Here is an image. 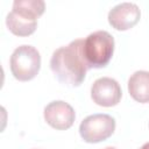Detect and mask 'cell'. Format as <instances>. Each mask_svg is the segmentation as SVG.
<instances>
[{
    "label": "cell",
    "instance_id": "1",
    "mask_svg": "<svg viewBox=\"0 0 149 149\" xmlns=\"http://www.w3.org/2000/svg\"><path fill=\"white\" fill-rule=\"evenodd\" d=\"M84 40L78 38L54 51L50 59V68L55 77L65 85L79 86L90 70L83 51Z\"/></svg>",
    "mask_w": 149,
    "mask_h": 149
},
{
    "label": "cell",
    "instance_id": "2",
    "mask_svg": "<svg viewBox=\"0 0 149 149\" xmlns=\"http://www.w3.org/2000/svg\"><path fill=\"white\" fill-rule=\"evenodd\" d=\"M84 57L90 69L105 68L114 52V38L106 30H98L84 40Z\"/></svg>",
    "mask_w": 149,
    "mask_h": 149
},
{
    "label": "cell",
    "instance_id": "3",
    "mask_svg": "<svg viewBox=\"0 0 149 149\" xmlns=\"http://www.w3.org/2000/svg\"><path fill=\"white\" fill-rule=\"evenodd\" d=\"M12 74L20 81H28L36 77L41 68V56L33 45H20L10 56Z\"/></svg>",
    "mask_w": 149,
    "mask_h": 149
},
{
    "label": "cell",
    "instance_id": "4",
    "mask_svg": "<svg viewBox=\"0 0 149 149\" xmlns=\"http://www.w3.org/2000/svg\"><path fill=\"white\" fill-rule=\"evenodd\" d=\"M115 130V120L108 114H92L86 116L80 126L79 134L87 143H98L107 140Z\"/></svg>",
    "mask_w": 149,
    "mask_h": 149
},
{
    "label": "cell",
    "instance_id": "5",
    "mask_svg": "<svg viewBox=\"0 0 149 149\" xmlns=\"http://www.w3.org/2000/svg\"><path fill=\"white\" fill-rule=\"evenodd\" d=\"M122 91L119 83L109 77H102L97 79L91 87L92 100L102 107H112L119 104L121 100Z\"/></svg>",
    "mask_w": 149,
    "mask_h": 149
},
{
    "label": "cell",
    "instance_id": "6",
    "mask_svg": "<svg viewBox=\"0 0 149 149\" xmlns=\"http://www.w3.org/2000/svg\"><path fill=\"white\" fill-rule=\"evenodd\" d=\"M76 119V113L71 105L63 100L49 102L44 108V120L55 129H69Z\"/></svg>",
    "mask_w": 149,
    "mask_h": 149
},
{
    "label": "cell",
    "instance_id": "7",
    "mask_svg": "<svg viewBox=\"0 0 149 149\" xmlns=\"http://www.w3.org/2000/svg\"><path fill=\"white\" fill-rule=\"evenodd\" d=\"M140 8L133 2L119 3L108 13V22L116 30H127L133 28L140 21Z\"/></svg>",
    "mask_w": 149,
    "mask_h": 149
},
{
    "label": "cell",
    "instance_id": "8",
    "mask_svg": "<svg viewBox=\"0 0 149 149\" xmlns=\"http://www.w3.org/2000/svg\"><path fill=\"white\" fill-rule=\"evenodd\" d=\"M7 28L17 36H29L37 27V17L20 9H12L6 17Z\"/></svg>",
    "mask_w": 149,
    "mask_h": 149
},
{
    "label": "cell",
    "instance_id": "9",
    "mask_svg": "<svg viewBox=\"0 0 149 149\" xmlns=\"http://www.w3.org/2000/svg\"><path fill=\"white\" fill-rule=\"evenodd\" d=\"M128 92L137 102H149V71H136L128 80Z\"/></svg>",
    "mask_w": 149,
    "mask_h": 149
},
{
    "label": "cell",
    "instance_id": "10",
    "mask_svg": "<svg viewBox=\"0 0 149 149\" xmlns=\"http://www.w3.org/2000/svg\"><path fill=\"white\" fill-rule=\"evenodd\" d=\"M13 9H20L40 17L44 13L45 3L42 0H15L13 3Z\"/></svg>",
    "mask_w": 149,
    "mask_h": 149
},
{
    "label": "cell",
    "instance_id": "11",
    "mask_svg": "<svg viewBox=\"0 0 149 149\" xmlns=\"http://www.w3.org/2000/svg\"><path fill=\"white\" fill-rule=\"evenodd\" d=\"M140 149H149V142H147V143H144Z\"/></svg>",
    "mask_w": 149,
    "mask_h": 149
},
{
    "label": "cell",
    "instance_id": "12",
    "mask_svg": "<svg viewBox=\"0 0 149 149\" xmlns=\"http://www.w3.org/2000/svg\"><path fill=\"white\" fill-rule=\"evenodd\" d=\"M104 149H116V148H114V147H106V148H104Z\"/></svg>",
    "mask_w": 149,
    "mask_h": 149
}]
</instances>
